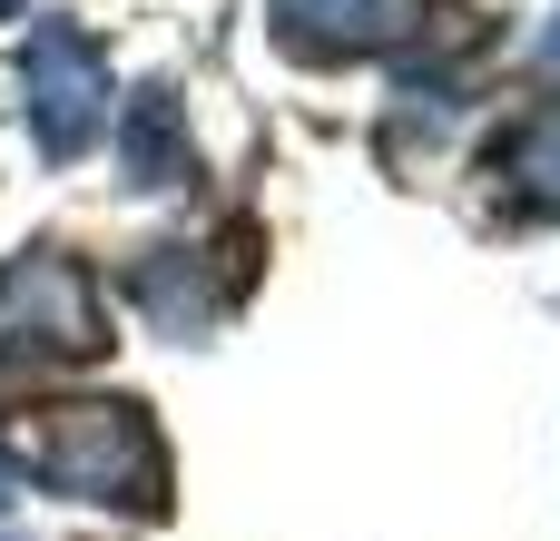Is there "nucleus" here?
<instances>
[{
    "mask_svg": "<svg viewBox=\"0 0 560 541\" xmlns=\"http://www.w3.org/2000/svg\"><path fill=\"white\" fill-rule=\"evenodd\" d=\"M20 89H30V118H39V138L69 158L98 118H108V79H98V49L69 30V20H49L39 39H30V59H20Z\"/></svg>",
    "mask_w": 560,
    "mask_h": 541,
    "instance_id": "obj_1",
    "label": "nucleus"
},
{
    "mask_svg": "<svg viewBox=\"0 0 560 541\" xmlns=\"http://www.w3.org/2000/svg\"><path fill=\"white\" fill-rule=\"evenodd\" d=\"M276 20H285L295 49H374V39H394L413 10H404V0H276Z\"/></svg>",
    "mask_w": 560,
    "mask_h": 541,
    "instance_id": "obj_2",
    "label": "nucleus"
},
{
    "mask_svg": "<svg viewBox=\"0 0 560 541\" xmlns=\"http://www.w3.org/2000/svg\"><path fill=\"white\" fill-rule=\"evenodd\" d=\"M512 177H532V197L560 207V108H551V118H532V128L512 138Z\"/></svg>",
    "mask_w": 560,
    "mask_h": 541,
    "instance_id": "obj_3",
    "label": "nucleus"
},
{
    "mask_svg": "<svg viewBox=\"0 0 560 541\" xmlns=\"http://www.w3.org/2000/svg\"><path fill=\"white\" fill-rule=\"evenodd\" d=\"M551 69H560V20H551Z\"/></svg>",
    "mask_w": 560,
    "mask_h": 541,
    "instance_id": "obj_4",
    "label": "nucleus"
}]
</instances>
